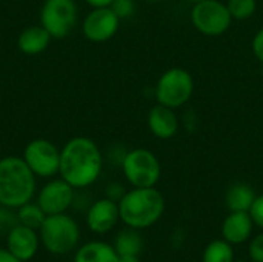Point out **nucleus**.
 Returning <instances> with one entry per match:
<instances>
[{
    "mask_svg": "<svg viewBox=\"0 0 263 262\" xmlns=\"http://www.w3.org/2000/svg\"><path fill=\"white\" fill-rule=\"evenodd\" d=\"M103 154L99 145L85 136L69 139L60 150L59 174L76 190L91 187L102 174Z\"/></svg>",
    "mask_w": 263,
    "mask_h": 262,
    "instance_id": "f257e3e1",
    "label": "nucleus"
},
{
    "mask_svg": "<svg viewBox=\"0 0 263 262\" xmlns=\"http://www.w3.org/2000/svg\"><path fill=\"white\" fill-rule=\"evenodd\" d=\"M165 198L156 187H133L119 201L120 221L131 229L153 227L165 213Z\"/></svg>",
    "mask_w": 263,
    "mask_h": 262,
    "instance_id": "f03ea898",
    "label": "nucleus"
},
{
    "mask_svg": "<svg viewBox=\"0 0 263 262\" xmlns=\"http://www.w3.org/2000/svg\"><path fill=\"white\" fill-rule=\"evenodd\" d=\"M37 176L29 170L23 158L6 156L0 159V205L17 210L32 201Z\"/></svg>",
    "mask_w": 263,
    "mask_h": 262,
    "instance_id": "7ed1b4c3",
    "label": "nucleus"
},
{
    "mask_svg": "<svg viewBox=\"0 0 263 262\" xmlns=\"http://www.w3.org/2000/svg\"><path fill=\"white\" fill-rule=\"evenodd\" d=\"M37 232L43 249L55 256L74 252L80 242V227L66 213L46 216Z\"/></svg>",
    "mask_w": 263,
    "mask_h": 262,
    "instance_id": "20e7f679",
    "label": "nucleus"
},
{
    "mask_svg": "<svg viewBox=\"0 0 263 262\" xmlns=\"http://www.w3.org/2000/svg\"><path fill=\"white\" fill-rule=\"evenodd\" d=\"M194 94V79L191 73L180 66L163 71L154 86L157 103L173 110L185 107Z\"/></svg>",
    "mask_w": 263,
    "mask_h": 262,
    "instance_id": "39448f33",
    "label": "nucleus"
},
{
    "mask_svg": "<svg viewBox=\"0 0 263 262\" xmlns=\"http://www.w3.org/2000/svg\"><path fill=\"white\" fill-rule=\"evenodd\" d=\"M122 173L131 187H156L162 176L159 158L148 148L128 150L120 164Z\"/></svg>",
    "mask_w": 263,
    "mask_h": 262,
    "instance_id": "423d86ee",
    "label": "nucleus"
},
{
    "mask_svg": "<svg viewBox=\"0 0 263 262\" xmlns=\"http://www.w3.org/2000/svg\"><path fill=\"white\" fill-rule=\"evenodd\" d=\"M190 20L196 31L208 37L225 34L233 23L228 6L222 0H202L194 3L190 12Z\"/></svg>",
    "mask_w": 263,
    "mask_h": 262,
    "instance_id": "0eeeda50",
    "label": "nucleus"
},
{
    "mask_svg": "<svg viewBox=\"0 0 263 262\" xmlns=\"http://www.w3.org/2000/svg\"><path fill=\"white\" fill-rule=\"evenodd\" d=\"M77 17L76 0H45L40 9V25L52 39H65L74 29Z\"/></svg>",
    "mask_w": 263,
    "mask_h": 262,
    "instance_id": "6e6552de",
    "label": "nucleus"
},
{
    "mask_svg": "<svg viewBox=\"0 0 263 262\" xmlns=\"http://www.w3.org/2000/svg\"><path fill=\"white\" fill-rule=\"evenodd\" d=\"M22 158L37 178L49 179L59 174L60 150L46 139L31 141L25 147Z\"/></svg>",
    "mask_w": 263,
    "mask_h": 262,
    "instance_id": "1a4fd4ad",
    "label": "nucleus"
},
{
    "mask_svg": "<svg viewBox=\"0 0 263 262\" xmlns=\"http://www.w3.org/2000/svg\"><path fill=\"white\" fill-rule=\"evenodd\" d=\"M119 26H120V19L117 17V14L112 11L111 6L92 8L86 14L82 23V31L89 42L105 43L117 34Z\"/></svg>",
    "mask_w": 263,
    "mask_h": 262,
    "instance_id": "9d476101",
    "label": "nucleus"
},
{
    "mask_svg": "<svg viewBox=\"0 0 263 262\" xmlns=\"http://www.w3.org/2000/svg\"><path fill=\"white\" fill-rule=\"evenodd\" d=\"M74 191L76 188L71 187L65 179H51L40 188L35 202L40 205L46 216L66 213V210L74 204Z\"/></svg>",
    "mask_w": 263,
    "mask_h": 262,
    "instance_id": "9b49d317",
    "label": "nucleus"
},
{
    "mask_svg": "<svg viewBox=\"0 0 263 262\" xmlns=\"http://www.w3.org/2000/svg\"><path fill=\"white\" fill-rule=\"evenodd\" d=\"M120 221L119 202L102 198L92 202L86 212V225L96 235H105L111 232Z\"/></svg>",
    "mask_w": 263,
    "mask_h": 262,
    "instance_id": "f8f14e48",
    "label": "nucleus"
},
{
    "mask_svg": "<svg viewBox=\"0 0 263 262\" xmlns=\"http://www.w3.org/2000/svg\"><path fill=\"white\" fill-rule=\"evenodd\" d=\"M40 247L39 232L22 224L14 225L6 235V249L22 262L31 261Z\"/></svg>",
    "mask_w": 263,
    "mask_h": 262,
    "instance_id": "ddd939ff",
    "label": "nucleus"
},
{
    "mask_svg": "<svg viewBox=\"0 0 263 262\" xmlns=\"http://www.w3.org/2000/svg\"><path fill=\"white\" fill-rule=\"evenodd\" d=\"M146 125L153 136L160 141H170L177 134L180 128V120L176 110L156 103L148 111Z\"/></svg>",
    "mask_w": 263,
    "mask_h": 262,
    "instance_id": "4468645a",
    "label": "nucleus"
},
{
    "mask_svg": "<svg viewBox=\"0 0 263 262\" xmlns=\"http://www.w3.org/2000/svg\"><path fill=\"white\" fill-rule=\"evenodd\" d=\"M222 238L233 244L240 246L251 239L254 230V221L250 212H230L222 222Z\"/></svg>",
    "mask_w": 263,
    "mask_h": 262,
    "instance_id": "2eb2a0df",
    "label": "nucleus"
},
{
    "mask_svg": "<svg viewBox=\"0 0 263 262\" xmlns=\"http://www.w3.org/2000/svg\"><path fill=\"white\" fill-rule=\"evenodd\" d=\"M51 39L52 37L42 25L28 26L20 32L17 39V48L26 56H37L49 46Z\"/></svg>",
    "mask_w": 263,
    "mask_h": 262,
    "instance_id": "dca6fc26",
    "label": "nucleus"
},
{
    "mask_svg": "<svg viewBox=\"0 0 263 262\" xmlns=\"http://www.w3.org/2000/svg\"><path fill=\"white\" fill-rule=\"evenodd\" d=\"M74 262H119V255L108 242L89 241L76 249Z\"/></svg>",
    "mask_w": 263,
    "mask_h": 262,
    "instance_id": "f3484780",
    "label": "nucleus"
},
{
    "mask_svg": "<svg viewBox=\"0 0 263 262\" xmlns=\"http://www.w3.org/2000/svg\"><path fill=\"white\" fill-rule=\"evenodd\" d=\"M256 196L257 195L251 185L245 182H236L227 190L225 204L230 212H250Z\"/></svg>",
    "mask_w": 263,
    "mask_h": 262,
    "instance_id": "a211bd4d",
    "label": "nucleus"
},
{
    "mask_svg": "<svg viewBox=\"0 0 263 262\" xmlns=\"http://www.w3.org/2000/svg\"><path fill=\"white\" fill-rule=\"evenodd\" d=\"M112 246L119 256H126V255L139 256L140 252L143 250V238L139 230L126 227L116 235Z\"/></svg>",
    "mask_w": 263,
    "mask_h": 262,
    "instance_id": "6ab92c4d",
    "label": "nucleus"
},
{
    "mask_svg": "<svg viewBox=\"0 0 263 262\" xmlns=\"http://www.w3.org/2000/svg\"><path fill=\"white\" fill-rule=\"evenodd\" d=\"M234 246L222 239L211 241L202 255V262H234Z\"/></svg>",
    "mask_w": 263,
    "mask_h": 262,
    "instance_id": "aec40b11",
    "label": "nucleus"
},
{
    "mask_svg": "<svg viewBox=\"0 0 263 262\" xmlns=\"http://www.w3.org/2000/svg\"><path fill=\"white\" fill-rule=\"evenodd\" d=\"M15 215H17V222L18 224H22L25 227H29V229H34V230H39L40 225L43 224L45 218H46V215L40 208V205L37 202H32V201H29V202L23 204L22 207H18Z\"/></svg>",
    "mask_w": 263,
    "mask_h": 262,
    "instance_id": "412c9836",
    "label": "nucleus"
},
{
    "mask_svg": "<svg viewBox=\"0 0 263 262\" xmlns=\"http://www.w3.org/2000/svg\"><path fill=\"white\" fill-rule=\"evenodd\" d=\"M227 6L233 20H248L257 11V0H228Z\"/></svg>",
    "mask_w": 263,
    "mask_h": 262,
    "instance_id": "4be33fe9",
    "label": "nucleus"
},
{
    "mask_svg": "<svg viewBox=\"0 0 263 262\" xmlns=\"http://www.w3.org/2000/svg\"><path fill=\"white\" fill-rule=\"evenodd\" d=\"M111 8L120 20H125V19H129L134 15L137 6H136L134 0H114Z\"/></svg>",
    "mask_w": 263,
    "mask_h": 262,
    "instance_id": "5701e85b",
    "label": "nucleus"
},
{
    "mask_svg": "<svg viewBox=\"0 0 263 262\" xmlns=\"http://www.w3.org/2000/svg\"><path fill=\"white\" fill-rule=\"evenodd\" d=\"M248 253L253 262H263V232L248 241Z\"/></svg>",
    "mask_w": 263,
    "mask_h": 262,
    "instance_id": "b1692460",
    "label": "nucleus"
},
{
    "mask_svg": "<svg viewBox=\"0 0 263 262\" xmlns=\"http://www.w3.org/2000/svg\"><path fill=\"white\" fill-rule=\"evenodd\" d=\"M17 215L12 213V208H6L0 205V233L8 235V232L17 225Z\"/></svg>",
    "mask_w": 263,
    "mask_h": 262,
    "instance_id": "393cba45",
    "label": "nucleus"
},
{
    "mask_svg": "<svg viewBox=\"0 0 263 262\" xmlns=\"http://www.w3.org/2000/svg\"><path fill=\"white\" fill-rule=\"evenodd\" d=\"M250 215L254 221V225L260 227L263 230V193L256 196V199L250 208Z\"/></svg>",
    "mask_w": 263,
    "mask_h": 262,
    "instance_id": "a878e982",
    "label": "nucleus"
},
{
    "mask_svg": "<svg viewBox=\"0 0 263 262\" xmlns=\"http://www.w3.org/2000/svg\"><path fill=\"white\" fill-rule=\"evenodd\" d=\"M251 51L263 66V26L254 34V37L251 40Z\"/></svg>",
    "mask_w": 263,
    "mask_h": 262,
    "instance_id": "bb28decb",
    "label": "nucleus"
},
{
    "mask_svg": "<svg viewBox=\"0 0 263 262\" xmlns=\"http://www.w3.org/2000/svg\"><path fill=\"white\" fill-rule=\"evenodd\" d=\"M125 193H126V190L120 184H109L106 187V198H109V199H112L116 202H119L123 198Z\"/></svg>",
    "mask_w": 263,
    "mask_h": 262,
    "instance_id": "cd10ccee",
    "label": "nucleus"
},
{
    "mask_svg": "<svg viewBox=\"0 0 263 262\" xmlns=\"http://www.w3.org/2000/svg\"><path fill=\"white\" fill-rule=\"evenodd\" d=\"M0 262H22L17 259L8 249H0Z\"/></svg>",
    "mask_w": 263,
    "mask_h": 262,
    "instance_id": "c85d7f7f",
    "label": "nucleus"
},
{
    "mask_svg": "<svg viewBox=\"0 0 263 262\" xmlns=\"http://www.w3.org/2000/svg\"><path fill=\"white\" fill-rule=\"evenodd\" d=\"M91 8H108L112 5L114 0H85Z\"/></svg>",
    "mask_w": 263,
    "mask_h": 262,
    "instance_id": "c756f323",
    "label": "nucleus"
},
{
    "mask_svg": "<svg viewBox=\"0 0 263 262\" xmlns=\"http://www.w3.org/2000/svg\"><path fill=\"white\" fill-rule=\"evenodd\" d=\"M119 262H140V259H139V256L126 255V256H119Z\"/></svg>",
    "mask_w": 263,
    "mask_h": 262,
    "instance_id": "7c9ffc66",
    "label": "nucleus"
},
{
    "mask_svg": "<svg viewBox=\"0 0 263 262\" xmlns=\"http://www.w3.org/2000/svg\"><path fill=\"white\" fill-rule=\"evenodd\" d=\"M185 2H188V3H191V5H194V3H199V2H202V0H185Z\"/></svg>",
    "mask_w": 263,
    "mask_h": 262,
    "instance_id": "2f4dec72",
    "label": "nucleus"
},
{
    "mask_svg": "<svg viewBox=\"0 0 263 262\" xmlns=\"http://www.w3.org/2000/svg\"><path fill=\"white\" fill-rule=\"evenodd\" d=\"M146 2H149V3H157V2H160V0H146Z\"/></svg>",
    "mask_w": 263,
    "mask_h": 262,
    "instance_id": "473e14b6",
    "label": "nucleus"
},
{
    "mask_svg": "<svg viewBox=\"0 0 263 262\" xmlns=\"http://www.w3.org/2000/svg\"><path fill=\"white\" fill-rule=\"evenodd\" d=\"M234 262H248V261H245V259H239V261H236V259H234Z\"/></svg>",
    "mask_w": 263,
    "mask_h": 262,
    "instance_id": "72a5a7b5",
    "label": "nucleus"
},
{
    "mask_svg": "<svg viewBox=\"0 0 263 262\" xmlns=\"http://www.w3.org/2000/svg\"><path fill=\"white\" fill-rule=\"evenodd\" d=\"M0 159H2V151H0Z\"/></svg>",
    "mask_w": 263,
    "mask_h": 262,
    "instance_id": "f704fd0d",
    "label": "nucleus"
}]
</instances>
